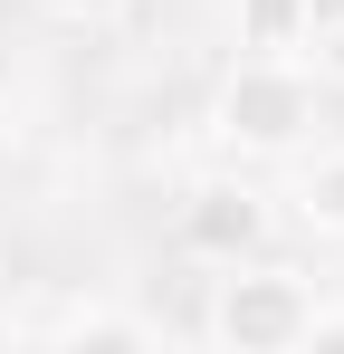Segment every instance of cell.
I'll use <instances>...</instances> for the list:
<instances>
[{
  "label": "cell",
  "instance_id": "cell-3",
  "mask_svg": "<svg viewBox=\"0 0 344 354\" xmlns=\"http://www.w3.org/2000/svg\"><path fill=\"white\" fill-rule=\"evenodd\" d=\"M172 239H182V259H201V268H239V259H258V249L278 239V201H268L258 182H239V173H211V182H191V192L172 201Z\"/></svg>",
  "mask_w": 344,
  "mask_h": 354
},
{
  "label": "cell",
  "instance_id": "cell-5",
  "mask_svg": "<svg viewBox=\"0 0 344 354\" xmlns=\"http://www.w3.org/2000/svg\"><path fill=\"white\" fill-rule=\"evenodd\" d=\"M229 39H239V58H296L316 29H306V0H239Z\"/></svg>",
  "mask_w": 344,
  "mask_h": 354
},
{
  "label": "cell",
  "instance_id": "cell-9",
  "mask_svg": "<svg viewBox=\"0 0 344 354\" xmlns=\"http://www.w3.org/2000/svg\"><path fill=\"white\" fill-rule=\"evenodd\" d=\"M306 48H316V67H325V77H335V86H344V19H325V29H316Z\"/></svg>",
  "mask_w": 344,
  "mask_h": 354
},
{
  "label": "cell",
  "instance_id": "cell-7",
  "mask_svg": "<svg viewBox=\"0 0 344 354\" xmlns=\"http://www.w3.org/2000/svg\"><path fill=\"white\" fill-rule=\"evenodd\" d=\"M39 10H48L57 29H106V19H124L134 0H39Z\"/></svg>",
  "mask_w": 344,
  "mask_h": 354
},
{
  "label": "cell",
  "instance_id": "cell-1",
  "mask_svg": "<svg viewBox=\"0 0 344 354\" xmlns=\"http://www.w3.org/2000/svg\"><path fill=\"white\" fill-rule=\"evenodd\" d=\"M306 326H316V278L306 268H287V259H239L211 278V306H201V335L229 354H296L306 345Z\"/></svg>",
  "mask_w": 344,
  "mask_h": 354
},
{
  "label": "cell",
  "instance_id": "cell-4",
  "mask_svg": "<svg viewBox=\"0 0 344 354\" xmlns=\"http://www.w3.org/2000/svg\"><path fill=\"white\" fill-rule=\"evenodd\" d=\"M287 211H296V230L344 239V144H325V153H306V163H296V182H287Z\"/></svg>",
  "mask_w": 344,
  "mask_h": 354
},
{
  "label": "cell",
  "instance_id": "cell-8",
  "mask_svg": "<svg viewBox=\"0 0 344 354\" xmlns=\"http://www.w3.org/2000/svg\"><path fill=\"white\" fill-rule=\"evenodd\" d=\"M306 345H316V354H344V306H325V297H316V326H306Z\"/></svg>",
  "mask_w": 344,
  "mask_h": 354
},
{
  "label": "cell",
  "instance_id": "cell-2",
  "mask_svg": "<svg viewBox=\"0 0 344 354\" xmlns=\"http://www.w3.org/2000/svg\"><path fill=\"white\" fill-rule=\"evenodd\" d=\"M211 124H220L229 153H306L316 124H325V106H316V77L296 58H239L220 77Z\"/></svg>",
  "mask_w": 344,
  "mask_h": 354
},
{
  "label": "cell",
  "instance_id": "cell-11",
  "mask_svg": "<svg viewBox=\"0 0 344 354\" xmlns=\"http://www.w3.org/2000/svg\"><path fill=\"white\" fill-rule=\"evenodd\" d=\"M10 144H19V115H10V96H0V163H10Z\"/></svg>",
  "mask_w": 344,
  "mask_h": 354
},
{
  "label": "cell",
  "instance_id": "cell-6",
  "mask_svg": "<svg viewBox=\"0 0 344 354\" xmlns=\"http://www.w3.org/2000/svg\"><path fill=\"white\" fill-rule=\"evenodd\" d=\"M48 335H67V345H153V316L106 306V297H77V306H57Z\"/></svg>",
  "mask_w": 344,
  "mask_h": 354
},
{
  "label": "cell",
  "instance_id": "cell-10",
  "mask_svg": "<svg viewBox=\"0 0 344 354\" xmlns=\"http://www.w3.org/2000/svg\"><path fill=\"white\" fill-rule=\"evenodd\" d=\"M325 19H344V0H306V29H325Z\"/></svg>",
  "mask_w": 344,
  "mask_h": 354
}]
</instances>
